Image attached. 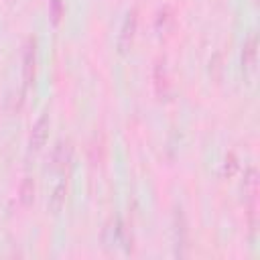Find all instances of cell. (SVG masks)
<instances>
[{
    "instance_id": "obj_1",
    "label": "cell",
    "mask_w": 260,
    "mask_h": 260,
    "mask_svg": "<svg viewBox=\"0 0 260 260\" xmlns=\"http://www.w3.org/2000/svg\"><path fill=\"white\" fill-rule=\"evenodd\" d=\"M47 128H49V118L41 116L32 128V134H30V150H39L43 146V142L47 138Z\"/></svg>"
},
{
    "instance_id": "obj_2",
    "label": "cell",
    "mask_w": 260,
    "mask_h": 260,
    "mask_svg": "<svg viewBox=\"0 0 260 260\" xmlns=\"http://www.w3.org/2000/svg\"><path fill=\"white\" fill-rule=\"evenodd\" d=\"M35 75V41H28L26 49H24V79L26 83H30Z\"/></svg>"
},
{
    "instance_id": "obj_3",
    "label": "cell",
    "mask_w": 260,
    "mask_h": 260,
    "mask_svg": "<svg viewBox=\"0 0 260 260\" xmlns=\"http://www.w3.org/2000/svg\"><path fill=\"white\" fill-rule=\"evenodd\" d=\"M20 193H22V201H24V203H28V201H30V195H32V183H30L28 179L24 181V185H22V191H20Z\"/></svg>"
}]
</instances>
